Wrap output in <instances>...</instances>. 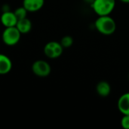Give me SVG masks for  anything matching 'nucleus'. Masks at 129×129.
Returning a JSON list of instances; mask_svg holds the SVG:
<instances>
[{
  "instance_id": "obj_5",
  "label": "nucleus",
  "mask_w": 129,
  "mask_h": 129,
  "mask_svg": "<svg viewBox=\"0 0 129 129\" xmlns=\"http://www.w3.org/2000/svg\"><path fill=\"white\" fill-rule=\"evenodd\" d=\"M32 71L38 77H47L51 72V67L50 64L43 60H36L32 65Z\"/></svg>"
},
{
  "instance_id": "obj_6",
  "label": "nucleus",
  "mask_w": 129,
  "mask_h": 129,
  "mask_svg": "<svg viewBox=\"0 0 129 129\" xmlns=\"http://www.w3.org/2000/svg\"><path fill=\"white\" fill-rule=\"evenodd\" d=\"M1 22L5 27L16 26L17 23V19L14 13V11H4L1 15Z\"/></svg>"
},
{
  "instance_id": "obj_4",
  "label": "nucleus",
  "mask_w": 129,
  "mask_h": 129,
  "mask_svg": "<svg viewBox=\"0 0 129 129\" xmlns=\"http://www.w3.org/2000/svg\"><path fill=\"white\" fill-rule=\"evenodd\" d=\"M63 51V47L56 41L48 42L44 47V53L50 59H56L61 56Z\"/></svg>"
},
{
  "instance_id": "obj_10",
  "label": "nucleus",
  "mask_w": 129,
  "mask_h": 129,
  "mask_svg": "<svg viewBox=\"0 0 129 129\" xmlns=\"http://www.w3.org/2000/svg\"><path fill=\"white\" fill-rule=\"evenodd\" d=\"M96 92L101 97H108L111 93V85L107 81H101L96 85Z\"/></svg>"
},
{
  "instance_id": "obj_17",
  "label": "nucleus",
  "mask_w": 129,
  "mask_h": 129,
  "mask_svg": "<svg viewBox=\"0 0 129 129\" xmlns=\"http://www.w3.org/2000/svg\"><path fill=\"white\" fill-rule=\"evenodd\" d=\"M128 79H129V73H128Z\"/></svg>"
},
{
  "instance_id": "obj_13",
  "label": "nucleus",
  "mask_w": 129,
  "mask_h": 129,
  "mask_svg": "<svg viewBox=\"0 0 129 129\" xmlns=\"http://www.w3.org/2000/svg\"><path fill=\"white\" fill-rule=\"evenodd\" d=\"M60 43L63 47V48H70V47H71L73 45V39L70 36H65L62 37V39H60Z\"/></svg>"
},
{
  "instance_id": "obj_16",
  "label": "nucleus",
  "mask_w": 129,
  "mask_h": 129,
  "mask_svg": "<svg viewBox=\"0 0 129 129\" xmlns=\"http://www.w3.org/2000/svg\"><path fill=\"white\" fill-rule=\"evenodd\" d=\"M120 2H122V3H125V4H128L129 0H119Z\"/></svg>"
},
{
  "instance_id": "obj_11",
  "label": "nucleus",
  "mask_w": 129,
  "mask_h": 129,
  "mask_svg": "<svg viewBox=\"0 0 129 129\" xmlns=\"http://www.w3.org/2000/svg\"><path fill=\"white\" fill-rule=\"evenodd\" d=\"M16 27L21 34H27L32 29V22L27 17L17 20Z\"/></svg>"
},
{
  "instance_id": "obj_1",
  "label": "nucleus",
  "mask_w": 129,
  "mask_h": 129,
  "mask_svg": "<svg viewBox=\"0 0 129 129\" xmlns=\"http://www.w3.org/2000/svg\"><path fill=\"white\" fill-rule=\"evenodd\" d=\"M94 27L101 34L110 36L116 29V23L110 15L98 16L94 22Z\"/></svg>"
},
{
  "instance_id": "obj_9",
  "label": "nucleus",
  "mask_w": 129,
  "mask_h": 129,
  "mask_svg": "<svg viewBox=\"0 0 129 129\" xmlns=\"http://www.w3.org/2000/svg\"><path fill=\"white\" fill-rule=\"evenodd\" d=\"M12 69V61L5 54H0V75L8 73Z\"/></svg>"
},
{
  "instance_id": "obj_3",
  "label": "nucleus",
  "mask_w": 129,
  "mask_h": 129,
  "mask_svg": "<svg viewBox=\"0 0 129 129\" xmlns=\"http://www.w3.org/2000/svg\"><path fill=\"white\" fill-rule=\"evenodd\" d=\"M21 33L16 26L5 27L4 29L2 39L3 42L8 46H13L17 45L20 39Z\"/></svg>"
},
{
  "instance_id": "obj_8",
  "label": "nucleus",
  "mask_w": 129,
  "mask_h": 129,
  "mask_svg": "<svg viewBox=\"0 0 129 129\" xmlns=\"http://www.w3.org/2000/svg\"><path fill=\"white\" fill-rule=\"evenodd\" d=\"M117 107L122 115H129V92L120 96L117 102Z\"/></svg>"
},
{
  "instance_id": "obj_15",
  "label": "nucleus",
  "mask_w": 129,
  "mask_h": 129,
  "mask_svg": "<svg viewBox=\"0 0 129 129\" xmlns=\"http://www.w3.org/2000/svg\"><path fill=\"white\" fill-rule=\"evenodd\" d=\"M83 1H84V2H85L86 4L91 5V4L94 2V0H83Z\"/></svg>"
},
{
  "instance_id": "obj_7",
  "label": "nucleus",
  "mask_w": 129,
  "mask_h": 129,
  "mask_svg": "<svg viewBox=\"0 0 129 129\" xmlns=\"http://www.w3.org/2000/svg\"><path fill=\"white\" fill-rule=\"evenodd\" d=\"M45 0H23V6L28 12H36L42 8Z\"/></svg>"
},
{
  "instance_id": "obj_2",
  "label": "nucleus",
  "mask_w": 129,
  "mask_h": 129,
  "mask_svg": "<svg viewBox=\"0 0 129 129\" xmlns=\"http://www.w3.org/2000/svg\"><path fill=\"white\" fill-rule=\"evenodd\" d=\"M91 7L98 16L110 15L116 7V0H94Z\"/></svg>"
},
{
  "instance_id": "obj_14",
  "label": "nucleus",
  "mask_w": 129,
  "mask_h": 129,
  "mask_svg": "<svg viewBox=\"0 0 129 129\" xmlns=\"http://www.w3.org/2000/svg\"><path fill=\"white\" fill-rule=\"evenodd\" d=\"M121 125L123 128L129 129V115H123L121 119Z\"/></svg>"
},
{
  "instance_id": "obj_12",
  "label": "nucleus",
  "mask_w": 129,
  "mask_h": 129,
  "mask_svg": "<svg viewBox=\"0 0 129 129\" xmlns=\"http://www.w3.org/2000/svg\"><path fill=\"white\" fill-rule=\"evenodd\" d=\"M17 20H20V19H23V18H26L27 17V13H28V11L23 7H19L17 8V9L14 10V11Z\"/></svg>"
}]
</instances>
